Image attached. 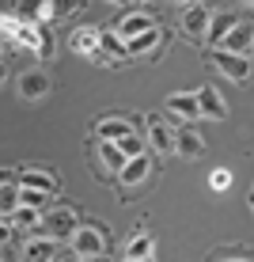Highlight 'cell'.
Here are the masks:
<instances>
[{
    "mask_svg": "<svg viewBox=\"0 0 254 262\" xmlns=\"http://www.w3.org/2000/svg\"><path fill=\"white\" fill-rule=\"evenodd\" d=\"M42 224H46V232H50V239L53 236H61V239H72L80 232V224H76V213L68 209V205H53V209L42 213Z\"/></svg>",
    "mask_w": 254,
    "mask_h": 262,
    "instance_id": "cell-2",
    "label": "cell"
},
{
    "mask_svg": "<svg viewBox=\"0 0 254 262\" xmlns=\"http://www.w3.org/2000/svg\"><path fill=\"white\" fill-rule=\"evenodd\" d=\"M68 46H72V53H80V57L103 61V31H95V27H76Z\"/></svg>",
    "mask_w": 254,
    "mask_h": 262,
    "instance_id": "cell-3",
    "label": "cell"
},
{
    "mask_svg": "<svg viewBox=\"0 0 254 262\" xmlns=\"http://www.w3.org/2000/svg\"><path fill=\"white\" fill-rule=\"evenodd\" d=\"M167 111L178 114V118L194 122L201 118V103H197V92H182V95H167Z\"/></svg>",
    "mask_w": 254,
    "mask_h": 262,
    "instance_id": "cell-10",
    "label": "cell"
},
{
    "mask_svg": "<svg viewBox=\"0 0 254 262\" xmlns=\"http://www.w3.org/2000/svg\"><path fill=\"white\" fill-rule=\"evenodd\" d=\"M95 133H99V141H103V144H122V141L133 137V125L122 122V118H103L95 125Z\"/></svg>",
    "mask_w": 254,
    "mask_h": 262,
    "instance_id": "cell-7",
    "label": "cell"
},
{
    "mask_svg": "<svg viewBox=\"0 0 254 262\" xmlns=\"http://www.w3.org/2000/svg\"><path fill=\"white\" fill-rule=\"evenodd\" d=\"M68 243H72V255H76V258L91 262V258H99L106 251V232L99 228V224H80V232Z\"/></svg>",
    "mask_w": 254,
    "mask_h": 262,
    "instance_id": "cell-1",
    "label": "cell"
},
{
    "mask_svg": "<svg viewBox=\"0 0 254 262\" xmlns=\"http://www.w3.org/2000/svg\"><path fill=\"white\" fill-rule=\"evenodd\" d=\"M148 31H156V23H152V15H144V12H133V15H125V19L118 23V34H122L125 42H137L141 34H148Z\"/></svg>",
    "mask_w": 254,
    "mask_h": 262,
    "instance_id": "cell-8",
    "label": "cell"
},
{
    "mask_svg": "<svg viewBox=\"0 0 254 262\" xmlns=\"http://www.w3.org/2000/svg\"><path fill=\"white\" fill-rule=\"evenodd\" d=\"M224 53H247V50H254V27H247V23H239L235 27V31L228 34V38H224V46H220Z\"/></svg>",
    "mask_w": 254,
    "mask_h": 262,
    "instance_id": "cell-12",
    "label": "cell"
},
{
    "mask_svg": "<svg viewBox=\"0 0 254 262\" xmlns=\"http://www.w3.org/2000/svg\"><path fill=\"white\" fill-rule=\"evenodd\" d=\"M232 262H250V258H232Z\"/></svg>",
    "mask_w": 254,
    "mask_h": 262,
    "instance_id": "cell-25",
    "label": "cell"
},
{
    "mask_svg": "<svg viewBox=\"0 0 254 262\" xmlns=\"http://www.w3.org/2000/svg\"><path fill=\"white\" fill-rule=\"evenodd\" d=\"M213 19H216V15L209 12L205 4H190L182 12V31L190 34V38L201 42V38H209V31H213Z\"/></svg>",
    "mask_w": 254,
    "mask_h": 262,
    "instance_id": "cell-4",
    "label": "cell"
},
{
    "mask_svg": "<svg viewBox=\"0 0 254 262\" xmlns=\"http://www.w3.org/2000/svg\"><path fill=\"white\" fill-rule=\"evenodd\" d=\"M46 202H50V194H42V190H23V205L27 209H46Z\"/></svg>",
    "mask_w": 254,
    "mask_h": 262,
    "instance_id": "cell-22",
    "label": "cell"
},
{
    "mask_svg": "<svg viewBox=\"0 0 254 262\" xmlns=\"http://www.w3.org/2000/svg\"><path fill=\"white\" fill-rule=\"evenodd\" d=\"M46 92H50V76H46V72L31 69V72H23V76H19V95L27 99V103H34V99H42Z\"/></svg>",
    "mask_w": 254,
    "mask_h": 262,
    "instance_id": "cell-9",
    "label": "cell"
},
{
    "mask_svg": "<svg viewBox=\"0 0 254 262\" xmlns=\"http://www.w3.org/2000/svg\"><path fill=\"white\" fill-rule=\"evenodd\" d=\"M118 148H122V152H125V156H129V160L144 156V144H141V137H129V141H122V144H118Z\"/></svg>",
    "mask_w": 254,
    "mask_h": 262,
    "instance_id": "cell-24",
    "label": "cell"
},
{
    "mask_svg": "<svg viewBox=\"0 0 254 262\" xmlns=\"http://www.w3.org/2000/svg\"><path fill=\"white\" fill-rule=\"evenodd\" d=\"M250 205H254V198H250Z\"/></svg>",
    "mask_w": 254,
    "mask_h": 262,
    "instance_id": "cell-27",
    "label": "cell"
},
{
    "mask_svg": "<svg viewBox=\"0 0 254 262\" xmlns=\"http://www.w3.org/2000/svg\"><path fill=\"white\" fill-rule=\"evenodd\" d=\"M159 27H156V31H148V34H141V38L137 42H129V57H141V53H148V50H156L159 46Z\"/></svg>",
    "mask_w": 254,
    "mask_h": 262,
    "instance_id": "cell-20",
    "label": "cell"
},
{
    "mask_svg": "<svg viewBox=\"0 0 254 262\" xmlns=\"http://www.w3.org/2000/svg\"><path fill=\"white\" fill-rule=\"evenodd\" d=\"M72 262H84V258H72Z\"/></svg>",
    "mask_w": 254,
    "mask_h": 262,
    "instance_id": "cell-26",
    "label": "cell"
},
{
    "mask_svg": "<svg viewBox=\"0 0 254 262\" xmlns=\"http://www.w3.org/2000/svg\"><path fill=\"white\" fill-rule=\"evenodd\" d=\"M209 186H213V190H228L232 186V171H213V175H209Z\"/></svg>",
    "mask_w": 254,
    "mask_h": 262,
    "instance_id": "cell-23",
    "label": "cell"
},
{
    "mask_svg": "<svg viewBox=\"0 0 254 262\" xmlns=\"http://www.w3.org/2000/svg\"><path fill=\"white\" fill-rule=\"evenodd\" d=\"M175 152H178V156H186V160H197V156L205 152L201 133H197V129H190V125L175 129Z\"/></svg>",
    "mask_w": 254,
    "mask_h": 262,
    "instance_id": "cell-6",
    "label": "cell"
},
{
    "mask_svg": "<svg viewBox=\"0 0 254 262\" xmlns=\"http://www.w3.org/2000/svg\"><path fill=\"white\" fill-rule=\"evenodd\" d=\"M148 137H152V144H156V152H175V133H171L156 114L148 118Z\"/></svg>",
    "mask_w": 254,
    "mask_h": 262,
    "instance_id": "cell-18",
    "label": "cell"
},
{
    "mask_svg": "<svg viewBox=\"0 0 254 262\" xmlns=\"http://www.w3.org/2000/svg\"><path fill=\"white\" fill-rule=\"evenodd\" d=\"M148 171H152V160H148V152H144V156H137V160H129V164H125V171H122V179H118V183H144V179H148Z\"/></svg>",
    "mask_w": 254,
    "mask_h": 262,
    "instance_id": "cell-19",
    "label": "cell"
},
{
    "mask_svg": "<svg viewBox=\"0 0 254 262\" xmlns=\"http://www.w3.org/2000/svg\"><path fill=\"white\" fill-rule=\"evenodd\" d=\"M235 27H239V15H235V12L216 15V19H213V31H209V42H213V46L220 50V46H224V38H228V34L235 31Z\"/></svg>",
    "mask_w": 254,
    "mask_h": 262,
    "instance_id": "cell-17",
    "label": "cell"
},
{
    "mask_svg": "<svg viewBox=\"0 0 254 262\" xmlns=\"http://www.w3.org/2000/svg\"><path fill=\"white\" fill-rule=\"evenodd\" d=\"M99 160H103V167H106V175H110V179H122L125 164H129V156H125L118 144H103V148H99Z\"/></svg>",
    "mask_w": 254,
    "mask_h": 262,
    "instance_id": "cell-14",
    "label": "cell"
},
{
    "mask_svg": "<svg viewBox=\"0 0 254 262\" xmlns=\"http://www.w3.org/2000/svg\"><path fill=\"white\" fill-rule=\"evenodd\" d=\"M148 262H152V258H148Z\"/></svg>",
    "mask_w": 254,
    "mask_h": 262,
    "instance_id": "cell-28",
    "label": "cell"
},
{
    "mask_svg": "<svg viewBox=\"0 0 254 262\" xmlns=\"http://www.w3.org/2000/svg\"><path fill=\"white\" fill-rule=\"evenodd\" d=\"M197 103H201V114H205V118H216V122L228 118V103L220 99L216 88H201V92H197Z\"/></svg>",
    "mask_w": 254,
    "mask_h": 262,
    "instance_id": "cell-11",
    "label": "cell"
},
{
    "mask_svg": "<svg viewBox=\"0 0 254 262\" xmlns=\"http://www.w3.org/2000/svg\"><path fill=\"white\" fill-rule=\"evenodd\" d=\"M57 258V243H53L50 236H42V239H31L23 247V262H53Z\"/></svg>",
    "mask_w": 254,
    "mask_h": 262,
    "instance_id": "cell-13",
    "label": "cell"
},
{
    "mask_svg": "<svg viewBox=\"0 0 254 262\" xmlns=\"http://www.w3.org/2000/svg\"><path fill=\"white\" fill-rule=\"evenodd\" d=\"M23 190H42V194H53L57 190V179L42 167H27L23 171Z\"/></svg>",
    "mask_w": 254,
    "mask_h": 262,
    "instance_id": "cell-15",
    "label": "cell"
},
{
    "mask_svg": "<svg viewBox=\"0 0 254 262\" xmlns=\"http://www.w3.org/2000/svg\"><path fill=\"white\" fill-rule=\"evenodd\" d=\"M213 61H216V69H220L224 76L232 80V84H247V80H250V61H247V57H239V53L213 50Z\"/></svg>",
    "mask_w": 254,
    "mask_h": 262,
    "instance_id": "cell-5",
    "label": "cell"
},
{
    "mask_svg": "<svg viewBox=\"0 0 254 262\" xmlns=\"http://www.w3.org/2000/svg\"><path fill=\"white\" fill-rule=\"evenodd\" d=\"M12 221L19 224V228H38V224H42V213H38V209H27V205H23V209L12 216Z\"/></svg>",
    "mask_w": 254,
    "mask_h": 262,
    "instance_id": "cell-21",
    "label": "cell"
},
{
    "mask_svg": "<svg viewBox=\"0 0 254 262\" xmlns=\"http://www.w3.org/2000/svg\"><path fill=\"white\" fill-rule=\"evenodd\" d=\"M152 255H156V239L144 236V232H137L129 239V247H125V262H148Z\"/></svg>",
    "mask_w": 254,
    "mask_h": 262,
    "instance_id": "cell-16",
    "label": "cell"
}]
</instances>
